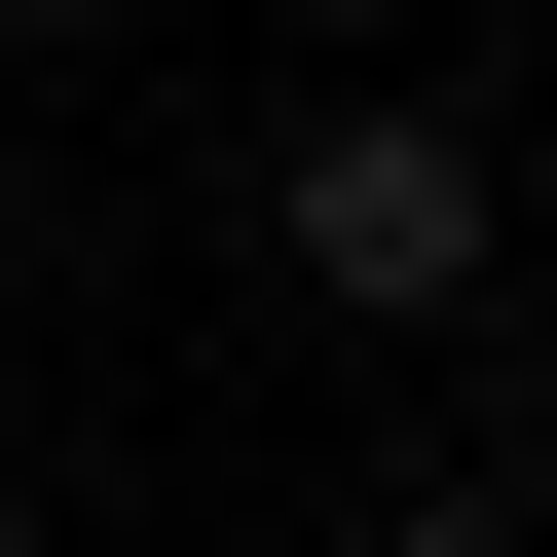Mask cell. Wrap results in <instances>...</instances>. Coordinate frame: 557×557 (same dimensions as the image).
<instances>
[{"instance_id": "cell-1", "label": "cell", "mask_w": 557, "mask_h": 557, "mask_svg": "<svg viewBox=\"0 0 557 557\" xmlns=\"http://www.w3.org/2000/svg\"><path fill=\"white\" fill-rule=\"evenodd\" d=\"M260 260H298L335 335H483L520 186H483V112H260Z\"/></svg>"}, {"instance_id": "cell-4", "label": "cell", "mask_w": 557, "mask_h": 557, "mask_svg": "<svg viewBox=\"0 0 557 557\" xmlns=\"http://www.w3.org/2000/svg\"><path fill=\"white\" fill-rule=\"evenodd\" d=\"M0 557H38V520H0Z\"/></svg>"}, {"instance_id": "cell-3", "label": "cell", "mask_w": 557, "mask_h": 557, "mask_svg": "<svg viewBox=\"0 0 557 557\" xmlns=\"http://www.w3.org/2000/svg\"><path fill=\"white\" fill-rule=\"evenodd\" d=\"M0 38H112V0H0Z\"/></svg>"}, {"instance_id": "cell-2", "label": "cell", "mask_w": 557, "mask_h": 557, "mask_svg": "<svg viewBox=\"0 0 557 557\" xmlns=\"http://www.w3.org/2000/svg\"><path fill=\"white\" fill-rule=\"evenodd\" d=\"M335 557H520V520H483V483H372V520H335Z\"/></svg>"}]
</instances>
